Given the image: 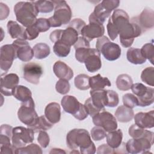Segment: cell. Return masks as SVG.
<instances>
[{"label": "cell", "instance_id": "1", "mask_svg": "<svg viewBox=\"0 0 154 154\" xmlns=\"http://www.w3.org/2000/svg\"><path fill=\"white\" fill-rule=\"evenodd\" d=\"M108 21L119 34L120 43L124 48H130L134 38L143 32L137 17L131 19L130 21L128 13L123 10H115Z\"/></svg>", "mask_w": 154, "mask_h": 154}, {"label": "cell", "instance_id": "2", "mask_svg": "<svg viewBox=\"0 0 154 154\" xmlns=\"http://www.w3.org/2000/svg\"><path fill=\"white\" fill-rule=\"evenodd\" d=\"M67 146L72 149L80 150L82 154H94L96 147L88 132L84 129H73L66 136Z\"/></svg>", "mask_w": 154, "mask_h": 154}, {"label": "cell", "instance_id": "3", "mask_svg": "<svg viewBox=\"0 0 154 154\" xmlns=\"http://www.w3.org/2000/svg\"><path fill=\"white\" fill-rule=\"evenodd\" d=\"M14 12L17 20L26 28L35 22L38 14L34 1L17 2L14 7Z\"/></svg>", "mask_w": 154, "mask_h": 154}, {"label": "cell", "instance_id": "4", "mask_svg": "<svg viewBox=\"0 0 154 154\" xmlns=\"http://www.w3.org/2000/svg\"><path fill=\"white\" fill-rule=\"evenodd\" d=\"M54 14L48 19L51 27H59L67 24L72 17V11L65 1H53Z\"/></svg>", "mask_w": 154, "mask_h": 154}, {"label": "cell", "instance_id": "5", "mask_svg": "<svg viewBox=\"0 0 154 154\" xmlns=\"http://www.w3.org/2000/svg\"><path fill=\"white\" fill-rule=\"evenodd\" d=\"M96 49L108 61L116 60L121 55L122 50L119 45L111 42L109 39L105 35L97 38L96 43Z\"/></svg>", "mask_w": 154, "mask_h": 154}, {"label": "cell", "instance_id": "6", "mask_svg": "<svg viewBox=\"0 0 154 154\" xmlns=\"http://www.w3.org/2000/svg\"><path fill=\"white\" fill-rule=\"evenodd\" d=\"M61 103L66 112L73 115L79 120L85 119L88 115L84 105L80 103L75 96H64L61 99Z\"/></svg>", "mask_w": 154, "mask_h": 154}, {"label": "cell", "instance_id": "7", "mask_svg": "<svg viewBox=\"0 0 154 154\" xmlns=\"http://www.w3.org/2000/svg\"><path fill=\"white\" fill-rule=\"evenodd\" d=\"M34 131L29 128L17 126L13 128L11 143L14 148H20L31 143L34 138Z\"/></svg>", "mask_w": 154, "mask_h": 154}, {"label": "cell", "instance_id": "8", "mask_svg": "<svg viewBox=\"0 0 154 154\" xmlns=\"http://www.w3.org/2000/svg\"><path fill=\"white\" fill-rule=\"evenodd\" d=\"M17 117L19 120L28 128L35 123L38 116L35 110V103L32 98L26 102L22 103L17 111Z\"/></svg>", "mask_w": 154, "mask_h": 154}, {"label": "cell", "instance_id": "9", "mask_svg": "<svg viewBox=\"0 0 154 154\" xmlns=\"http://www.w3.org/2000/svg\"><path fill=\"white\" fill-rule=\"evenodd\" d=\"M153 144V135L139 138H132L125 144V149L129 153H144L149 150Z\"/></svg>", "mask_w": 154, "mask_h": 154}, {"label": "cell", "instance_id": "10", "mask_svg": "<svg viewBox=\"0 0 154 154\" xmlns=\"http://www.w3.org/2000/svg\"><path fill=\"white\" fill-rule=\"evenodd\" d=\"M17 57L16 47L13 45H5L0 49V69L1 76L10 69L13 62Z\"/></svg>", "mask_w": 154, "mask_h": 154}, {"label": "cell", "instance_id": "11", "mask_svg": "<svg viewBox=\"0 0 154 154\" xmlns=\"http://www.w3.org/2000/svg\"><path fill=\"white\" fill-rule=\"evenodd\" d=\"M92 120L96 126L102 127L106 132H111L117 128L116 118L112 114L105 110L93 116Z\"/></svg>", "mask_w": 154, "mask_h": 154}, {"label": "cell", "instance_id": "12", "mask_svg": "<svg viewBox=\"0 0 154 154\" xmlns=\"http://www.w3.org/2000/svg\"><path fill=\"white\" fill-rule=\"evenodd\" d=\"M43 69L40 65L35 63H28L23 67V78L32 84H38L43 74Z\"/></svg>", "mask_w": 154, "mask_h": 154}, {"label": "cell", "instance_id": "13", "mask_svg": "<svg viewBox=\"0 0 154 154\" xmlns=\"http://www.w3.org/2000/svg\"><path fill=\"white\" fill-rule=\"evenodd\" d=\"M16 48L17 57L23 62H28L32 60L34 55L32 48L28 42L23 39H16L12 43Z\"/></svg>", "mask_w": 154, "mask_h": 154}, {"label": "cell", "instance_id": "14", "mask_svg": "<svg viewBox=\"0 0 154 154\" xmlns=\"http://www.w3.org/2000/svg\"><path fill=\"white\" fill-rule=\"evenodd\" d=\"M105 32V28L103 24L98 22H89V24L85 25L81 31L82 37L89 42L94 38H99L103 35Z\"/></svg>", "mask_w": 154, "mask_h": 154}, {"label": "cell", "instance_id": "15", "mask_svg": "<svg viewBox=\"0 0 154 154\" xmlns=\"http://www.w3.org/2000/svg\"><path fill=\"white\" fill-rule=\"evenodd\" d=\"M19 76L15 73H9L1 78V93L4 96L13 95V91L18 85Z\"/></svg>", "mask_w": 154, "mask_h": 154}, {"label": "cell", "instance_id": "16", "mask_svg": "<svg viewBox=\"0 0 154 154\" xmlns=\"http://www.w3.org/2000/svg\"><path fill=\"white\" fill-rule=\"evenodd\" d=\"M84 63L87 70L91 73L99 70L102 67L100 53L96 49L91 48L90 52L85 57Z\"/></svg>", "mask_w": 154, "mask_h": 154}, {"label": "cell", "instance_id": "17", "mask_svg": "<svg viewBox=\"0 0 154 154\" xmlns=\"http://www.w3.org/2000/svg\"><path fill=\"white\" fill-rule=\"evenodd\" d=\"M73 46L75 49L76 60L81 63H84L85 57L91 49L90 42L82 36L79 37Z\"/></svg>", "mask_w": 154, "mask_h": 154}, {"label": "cell", "instance_id": "18", "mask_svg": "<svg viewBox=\"0 0 154 154\" xmlns=\"http://www.w3.org/2000/svg\"><path fill=\"white\" fill-rule=\"evenodd\" d=\"M135 124L138 126L144 128L149 129L154 126V111H150L147 112H140L134 116Z\"/></svg>", "mask_w": 154, "mask_h": 154}, {"label": "cell", "instance_id": "19", "mask_svg": "<svg viewBox=\"0 0 154 154\" xmlns=\"http://www.w3.org/2000/svg\"><path fill=\"white\" fill-rule=\"evenodd\" d=\"M137 19L143 31L152 29L154 26V11L150 8H144Z\"/></svg>", "mask_w": 154, "mask_h": 154}, {"label": "cell", "instance_id": "20", "mask_svg": "<svg viewBox=\"0 0 154 154\" xmlns=\"http://www.w3.org/2000/svg\"><path fill=\"white\" fill-rule=\"evenodd\" d=\"M53 71L59 79L69 81L73 76L72 69L65 63L61 61H57L54 63Z\"/></svg>", "mask_w": 154, "mask_h": 154}, {"label": "cell", "instance_id": "21", "mask_svg": "<svg viewBox=\"0 0 154 154\" xmlns=\"http://www.w3.org/2000/svg\"><path fill=\"white\" fill-rule=\"evenodd\" d=\"M90 94L93 105L100 111L105 110V106H106V90L103 89H91Z\"/></svg>", "mask_w": 154, "mask_h": 154}, {"label": "cell", "instance_id": "22", "mask_svg": "<svg viewBox=\"0 0 154 154\" xmlns=\"http://www.w3.org/2000/svg\"><path fill=\"white\" fill-rule=\"evenodd\" d=\"M45 116L52 124L57 123L61 119V108L57 102L48 104L45 109Z\"/></svg>", "mask_w": 154, "mask_h": 154}, {"label": "cell", "instance_id": "23", "mask_svg": "<svg viewBox=\"0 0 154 154\" xmlns=\"http://www.w3.org/2000/svg\"><path fill=\"white\" fill-rule=\"evenodd\" d=\"M78 35V32L75 29L68 26L66 29H63L60 38L58 40L71 46L74 45L77 42L79 37Z\"/></svg>", "mask_w": 154, "mask_h": 154}, {"label": "cell", "instance_id": "24", "mask_svg": "<svg viewBox=\"0 0 154 154\" xmlns=\"http://www.w3.org/2000/svg\"><path fill=\"white\" fill-rule=\"evenodd\" d=\"M134 116L133 109L125 105L119 106L115 112V117L117 120L122 123H127L131 121Z\"/></svg>", "mask_w": 154, "mask_h": 154}, {"label": "cell", "instance_id": "25", "mask_svg": "<svg viewBox=\"0 0 154 154\" xmlns=\"http://www.w3.org/2000/svg\"><path fill=\"white\" fill-rule=\"evenodd\" d=\"M7 30L12 38L25 40L24 28L13 20H9L7 22Z\"/></svg>", "mask_w": 154, "mask_h": 154}, {"label": "cell", "instance_id": "26", "mask_svg": "<svg viewBox=\"0 0 154 154\" xmlns=\"http://www.w3.org/2000/svg\"><path fill=\"white\" fill-rule=\"evenodd\" d=\"M13 96L19 101L26 102L32 99L31 90L25 86L17 85L13 91Z\"/></svg>", "mask_w": 154, "mask_h": 154}, {"label": "cell", "instance_id": "27", "mask_svg": "<svg viewBox=\"0 0 154 154\" xmlns=\"http://www.w3.org/2000/svg\"><path fill=\"white\" fill-rule=\"evenodd\" d=\"M106 143L111 147L116 149L122 144L123 138V133L120 129L114 130L108 132L106 134Z\"/></svg>", "mask_w": 154, "mask_h": 154}, {"label": "cell", "instance_id": "28", "mask_svg": "<svg viewBox=\"0 0 154 154\" xmlns=\"http://www.w3.org/2000/svg\"><path fill=\"white\" fill-rule=\"evenodd\" d=\"M89 84L90 88L92 90L103 89L105 87H110L111 85L110 81L107 78L102 76L100 74L90 77Z\"/></svg>", "mask_w": 154, "mask_h": 154}, {"label": "cell", "instance_id": "29", "mask_svg": "<svg viewBox=\"0 0 154 154\" xmlns=\"http://www.w3.org/2000/svg\"><path fill=\"white\" fill-rule=\"evenodd\" d=\"M128 60L134 64H142L146 61V59L143 57L140 49L130 48L126 53Z\"/></svg>", "mask_w": 154, "mask_h": 154}, {"label": "cell", "instance_id": "30", "mask_svg": "<svg viewBox=\"0 0 154 154\" xmlns=\"http://www.w3.org/2000/svg\"><path fill=\"white\" fill-rule=\"evenodd\" d=\"M54 124L51 123L45 116L38 117L35 123L31 126L28 127L32 129L34 132H38L41 131H47L53 126Z\"/></svg>", "mask_w": 154, "mask_h": 154}, {"label": "cell", "instance_id": "31", "mask_svg": "<svg viewBox=\"0 0 154 154\" xmlns=\"http://www.w3.org/2000/svg\"><path fill=\"white\" fill-rule=\"evenodd\" d=\"M116 86L122 91H127L131 88L133 81L131 77L127 74L119 75L116 79Z\"/></svg>", "mask_w": 154, "mask_h": 154}, {"label": "cell", "instance_id": "32", "mask_svg": "<svg viewBox=\"0 0 154 154\" xmlns=\"http://www.w3.org/2000/svg\"><path fill=\"white\" fill-rule=\"evenodd\" d=\"M32 49L35 58L39 60L46 58L51 52L49 46L45 43H37L34 46Z\"/></svg>", "mask_w": 154, "mask_h": 154}, {"label": "cell", "instance_id": "33", "mask_svg": "<svg viewBox=\"0 0 154 154\" xmlns=\"http://www.w3.org/2000/svg\"><path fill=\"white\" fill-rule=\"evenodd\" d=\"M129 134L132 138H139L144 137L153 135V132L146 129L140 128L137 125H132L129 128Z\"/></svg>", "mask_w": 154, "mask_h": 154}, {"label": "cell", "instance_id": "34", "mask_svg": "<svg viewBox=\"0 0 154 154\" xmlns=\"http://www.w3.org/2000/svg\"><path fill=\"white\" fill-rule=\"evenodd\" d=\"M70 46L58 40L54 43L53 51L56 55L59 57H66L70 51Z\"/></svg>", "mask_w": 154, "mask_h": 154}, {"label": "cell", "instance_id": "35", "mask_svg": "<svg viewBox=\"0 0 154 154\" xmlns=\"http://www.w3.org/2000/svg\"><path fill=\"white\" fill-rule=\"evenodd\" d=\"M90 76L85 74H79L74 79L75 87L81 90H86L90 88Z\"/></svg>", "mask_w": 154, "mask_h": 154}, {"label": "cell", "instance_id": "36", "mask_svg": "<svg viewBox=\"0 0 154 154\" xmlns=\"http://www.w3.org/2000/svg\"><path fill=\"white\" fill-rule=\"evenodd\" d=\"M138 99V105L140 106H147L153 103L154 101V89L149 87L147 93L141 97H137Z\"/></svg>", "mask_w": 154, "mask_h": 154}, {"label": "cell", "instance_id": "37", "mask_svg": "<svg viewBox=\"0 0 154 154\" xmlns=\"http://www.w3.org/2000/svg\"><path fill=\"white\" fill-rule=\"evenodd\" d=\"M38 13H48L54 10L55 5L52 1H34Z\"/></svg>", "mask_w": 154, "mask_h": 154}, {"label": "cell", "instance_id": "38", "mask_svg": "<svg viewBox=\"0 0 154 154\" xmlns=\"http://www.w3.org/2000/svg\"><path fill=\"white\" fill-rule=\"evenodd\" d=\"M42 149L36 144L31 143L28 146L17 148L15 150L16 154H42Z\"/></svg>", "mask_w": 154, "mask_h": 154}, {"label": "cell", "instance_id": "39", "mask_svg": "<svg viewBox=\"0 0 154 154\" xmlns=\"http://www.w3.org/2000/svg\"><path fill=\"white\" fill-rule=\"evenodd\" d=\"M142 81L149 85L153 87L154 85V68L153 67H148L144 69L141 74Z\"/></svg>", "mask_w": 154, "mask_h": 154}, {"label": "cell", "instance_id": "40", "mask_svg": "<svg viewBox=\"0 0 154 154\" xmlns=\"http://www.w3.org/2000/svg\"><path fill=\"white\" fill-rule=\"evenodd\" d=\"M140 51L143 57H144L146 60L147 59L152 64H153L154 47L153 43H146L143 46Z\"/></svg>", "mask_w": 154, "mask_h": 154}, {"label": "cell", "instance_id": "41", "mask_svg": "<svg viewBox=\"0 0 154 154\" xmlns=\"http://www.w3.org/2000/svg\"><path fill=\"white\" fill-rule=\"evenodd\" d=\"M119 102L118 94L114 90H106V106L108 107H115Z\"/></svg>", "mask_w": 154, "mask_h": 154}, {"label": "cell", "instance_id": "42", "mask_svg": "<svg viewBox=\"0 0 154 154\" xmlns=\"http://www.w3.org/2000/svg\"><path fill=\"white\" fill-rule=\"evenodd\" d=\"M91 137L94 141H100L103 140L106 136V132L100 126H96L91 130Z\"/></svg>", "mask_w": 154, "mask_h": 154}, {"label": "cell", "instance_id": "43", "mask_svg": "<svg viewBox=\"0 0 154 154\" xmlns=\"http://www.w3.org/2000/svg\"><path fill=\"white\" fill-rule=\"evenodd\" d=\"M123 103L125 106L132 109L138 106V99L134 94L126 93L123 96Z\"/></svg>", "mask_w": 154, "mask_h": 154}, {"label": "cell", "instance_id": "44", "mask_svg": "<svg viewBox=\"0 0 154 154\" xmlns=\"http://www.w3.org/2000/svg\"><path fill=\"white\" fill-rule=\"evenodd\" d=\"M70 85L67 80L60 79L55 85V89L58 93L61 94H65L70 91Z\"/></svg>", "mask_w": 154, "mask_h": 154}, {"label": "cell", "instance_id": "45", "mask_svg": "<svg viewBox=\"0 0 154 154\" xmlns=\"http://www.w3.org/2000/svg\"><path fill=\"white\" fill-rule=\"evenodd\" d=\"M40 34V31L35 26L34 23L25 29V40H32L36 38Z\"/></svg>", "mask_w": 154, "mask_h": 154}, {"label": "cell", "instance_id": "46", "mask_svg": "<svg viewBox=\"0 0 154 154\" xmlns=\"http://www.w3.org/2000/svg\"><path fill=\"white\" fill-rule=\"evenodd\" d=\"M131 89L135 96L137 97H141L147 93L149 87H146L141 83H135L132 85Z\"/></svg>", "mask_w": 154, "mask_h": 154}, {"label": "cell", "instance_id": "47", "mask_svg": "<svg viewBox=\"0 0 154 154\" xmlns=\"http://www.w3.org/2000/svg\"><path fill=\"white\" fill-rule=\"evenodd\" d=\"M34 25L37 28L40 32H46L49 29L51 26L48 20V19L46 18H38L37 19Z\"/></svg>", "mask_w": 154, "mask_h": 154}, {"label": "cell", "instance_id": "48", "mask_svg": "<svg viewBox=\"0 0 154 154\" xmlns=\"http://www.w3.org/2000/svg\"><path fill=\"white\" fill-rule=\"evenodd\" d=\"M37 141L43 148H46L49 144L50 138L48 133L45 131H41L39 132Z\"/></svg>", "mask_w": 154, "mask_h": 154}, {"label": "cell", "instance_id": "49", "mask_svg": "<svg viewBox=\"0 0 154 154\" xmlns=\"http://www.w3.org/2000/svg\"><path fill=\"white\" fill-rule=\"evenodd\" d=\"M84 106H85V108L87 110V112L88 114L90 115L91 117H93L94 115H96V114L99 113V112L102 111H100V109H99L97 108H96L93 105V103L91 102V99L90 97L87 99L85 100V103H84Z\"/></svg>", "mask_w": 154, "mask_h": 154}, {"label": "cell", "instance_id": "50", "mask_svg": "<svg viewBox=\"0 0 154 154\" xmlns=\"http://www.w3.org/2000/svg\"><path fill=\"white\" fill-rule=\"evenodd\" d=\"M85 25V22L79 18L74 19L71 21L68 26L72 27L75 29L79 34H81V31L84 26Z\"/></svg>", "mask_w": 154, "mask_h": 154}, {"label": "cell", "instance_id": "51", "mask_svg": "<svg viewBox=\"0 0 154 154\" xmlns=\"http://www.w3.org/2000/svg\"><path fill=\"white\" fill-rule=\"evenodd\" d=\"M100 3L106 10H108L110 12H112V11L116 9L119 7V5L120 4V1L103 0Z\"/></svg>", "mask_w": 154, "mask_h": 154}, {"label": "cell", "instance_id": "52", "mask_svg": "<svg viewBox=\"0 0 154 154\" xmlns=\"http://www.w3.org/2000/svg\"><path fill=\"white\" fill-rule=\"evenodd\" d=\"M97 153L98 154H107V153H116L115 149L111 147L107 144H103L98 147L97 150Z\"/></svg>", "mask_w": 154, "mask_h": 154}, {"label": "cell", "instance_id": "53", "mask_svg": "<svg viewBox=\"0 0 154 154\" xmlns=\"http://www.w3.org/2000/svg\"><path fill=\"white\" fill-rule=\"evenodd\" d=\"M10 13V10L8 7L2 3V2H0V19L1 20L6 19L9 14Z\"/></svg>", "mask_w": 154, "mask_h": 154}, {"label": "cell", "instance_id": "54", "mask_svg": "<svg viewBox=\"0 0 154 154\" xmlns=\"http://www.w3.org/2000/svg\"><path fill=\"white\" fill-rule=\"evenodd\" d=\"M62 31L63 29H56L52 31L49 35V38L51 41L54 43L57 42L60 38Z\"/></svg>", "mask_w": 154, "mask_h": 154}, {"label": "cell", "instance_id": "55", "mask_svg": "<svg viewBox=\"0 0 154 154\" xmlns=\"http://www.w3.org/2000/svg\"><path fill=\"white\" fill-rule=\"evenodd\" d=\"M1 153H7V154H12L15 153L16 148L13 147L11 144L10 146H0Z\"/></svg>", "mask_w": 154, "mask_h": 154}, {"label": "cell", "instance_id": "56", "mask_svg": "<svg viewBox=\"0 0 154 154\" xmlns=\"http://www.w3.org/2000/svg\"><path fill=\"white\" fill-rule=\"evenodd\" d=\"M50 153H66V152L64 151L63 150H61V149H57V148H54V149H52L51 150V151L49 152Z\"/></svg>", "mask_w": 154, "mask_h": 154}, {"label": "cell", "instance_id": "57", "mask_svg": "<svg viewBox=\"0 0 154 154\" xmlns=\"http://www.w3.org/2000/svg\"><path fill=\"white\" fill-rule=\"evenodd\" d=\"M70 153H79V152H78L77 149H73L72 152H70Z\"/></svg>", "mask_w": 154, "mask_h": 154}]
</instances>
